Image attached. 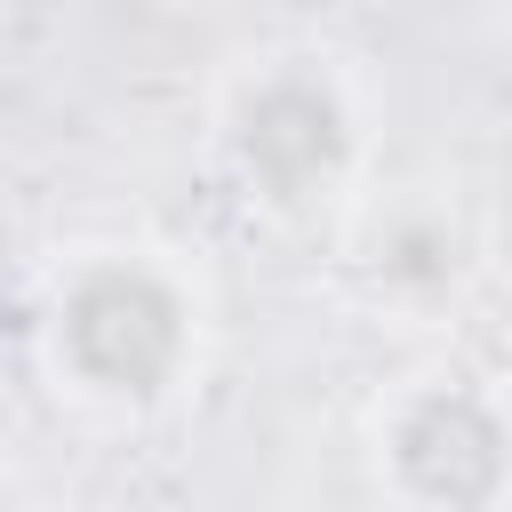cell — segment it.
<instances>
[{
    "label": "cell",
    "mask_w": 512,
    "mask_h": 512,
    "mask_svg": "<svg viewBox=\"0 0 512 512\" xmlns=\"http://www.w3.org/2000/svg\"><path fill=\"white\" fill-rule=\"evenodd\" d=\"M360 464L384 512H512V376L424 360L360 408Z\"/></svg>",
    "instance_id": "cell-3"
},
{
    "label": "cell",
    "mask_w": 512,
    "mask_h": 512,
    "mask_svg": "<svg viewBox=\"0 0 512 512\" xmlns=\"http://www.w3.org/2000/svg\"><path fill=\"white\" fill-rule=\"evenodd\" d=\"M376 96L328 40H264L208 88V160L272 232H344L376 192Z\"/></svg>",
    "instance_id": "cell-2"
},
{
    "label": "cell",
    "mask_w": 512,
    "mask_h": 512,
    "mask_svg": "<svg viewBox=\"0 0 512 512\" xmlns=\"http://www.w3.org/2000/svg\"><path fill=\"white\" fill-rule=\"evenodd\" d=\"M488 272V232L448 184H408V192H368V208L344 224V280L376 320L432 328L472 304Z\"/></svg>",
    "instance_id": "cell-4"
},
{
    "label": "cell",
    "mask_w": 512,
    "mask_h": 512,
    "mask_svg": "<svg viewBox=\"0 0 512 512\" xmlns=\"http://www.w3.org/2000/svg\"><path fill=\"white\" fill-rule=\"evenodd\" d=\"M488 72H496V96L512 104V8L496 16V40H488Z\"/></svg>",
    "instance_id": "cell-5"
},
{
    "label": "cell",
    "mask_w": 512,
    "mask_h": 512,
    "mask_svg": "<svg viewBox=\"0 0 512 512\" xmlns=\"http://www.w3.org/2000/svg\"><path fill=\"white\" fill-rule=\"evenodd\" d=\"M24 360L40 392L96 432H160L216 360V296L176 240L88 232L40 256L24 288Z\"/></svg>",
    "instance_id": "cell-1"
}]
</instances>
